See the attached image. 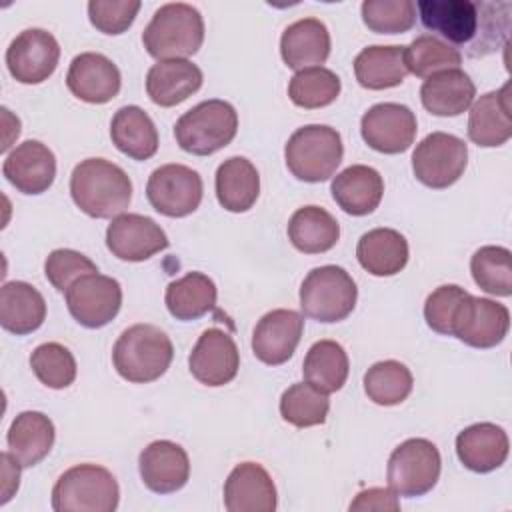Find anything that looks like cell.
Wrapping results in <instances>:
<instances>
[{
  "mask_svg": "<svg viewBox=\"0 0 512 512\" xmlns=\"http://www.w3.org/2000/svg\"><path fill=\"white\" fill-rule=\"evenodd\" d=\"M2 174L18 192L42 194L56 178L54 152L38 140H26L6 156Z\"/></svg>",
  "mask_w": 512,
  "mask_h": 512,
  "instance_id": "20",
  "label": "cell"
},
{
  "mask_svg": "<svg viewBox=\"0 0 512 512\" xmlns=\"http://www.w3.org/2000/svg\"><path fill=\"white\" fill-rule=\"evenodd\" d=\"M336 204L352 216H366L380 206L384 180L378 170L364 164H352L334 176L330 184Z\"/></svg>",
  "mask_w": 512,
  "mask_h": 512,
  "instance_id": "25",
  "label": "cell"
},
{
  "mask_svg": "<svg viewBox=\"0 0 512 512\" xmlns=\"http://www.w3.org/2000/svg\"><path fill=\"white\" fill-rule=\"evenodd\" d=\"M510 84H504L496 92L482 94L468 114V138L482 148H496L510 140Z\"/></svg>",
  "mask_w": 512,
  "mask_h": 512,
  "instance_id": "24",
  "label": "cell"
},
{
  "mask_svg": "<svg viewBox=\"0 0 512 512\" xmlns=\"http://www.w3.org/2000/svg\"><path fill=\"white\" fill-rule=\"evenodd\" d=\"M98 272V266L82 252L70 248L52 250L44 262L46 280L58 290L66 292L78 278Z\"/></svg>",
  "mask_w": 512,
  "mask_h": 512,
  "instance_id": "45",
  "label": "cell"
},
{
  "mask_svg": "<svg viewBox=\"0 0 512 512\" xmlns=\"http://www.w3.org/2000/svg\"><path fill=\"white\" fill-rule=\"evenodd\" d=\"M56 430L52 420L36 410L20 412L8 428V452L20 462L22 468L36 466L48 456L54 446Z\"/></svg>",
  "mask_w": 512,
  "mask_h": 512,
  "instance_id": "29",
  "label": "cell"
},
{
  "mask_svg": "<svg viewBox=\"0 0 512 512\" xmlns=\"http://www.w3.org/2000/svg\"><path fill=\"white\" fill-rule=\"evenodd\" d=\"M412 372L398 360H382L364 374L366 396L380 406H396L412 392Z\"/></svg>",
  "mask_w": 512,
  "mask_h": 512,
  "instance_id": "38",
  "label": "cell"
},
{
  "mask_svg": "<svg viewBox=\"0 0 512 512\" xmlns=\"http://www.w3.org/2000/svg\"><path fill=\"white\" fill-rule=\"evenodd\" d=\"M120 84L118 66L100 52H82L68 66L66 86L82 102L106 104L118 96Z\"/></svg>",
  "mask_w": 512,
  "mask_h": 512,
  "instance_id": "19",
  "label": "cell"
},
{
  "mask_svg": "<svg viewBox=\"0 0 512 512\" xmlns=\"http://www.w3.org/2000/svg\"><path fill=\"white\" fill-rule=\"evenodd\" d=\"M344 156L340 132L326 124L298 128L284 146L288 170L302 182H324L334 176Z\"/></svg>",
  "mask_w": 512,
  "mask_h": 512,
  "instance_id": "7",
  "label": "cell"
},
{
  "mask_svg": "<svg viewBox=\"0 0 512 512\" xmlns=\"http://www.w3.org/2000/svg\"><path fill=\"white\" fill-rule=\"evenodd\" d=\"M362 20L376 34H402L416 22V4L412 0H364Z\"/></svg>",
  "mask_w": 512,
  "mask_h": 512,
  "instance_id": "44",
  "label": "cell"
},
{
  "mask_svg": "<svg viewBox=\"0 0 512 512\" xmlns=\"http://www.w3.org/2000/svg\"><path fill=\"white\" fill-rule=\"evenodd\" d=\"M224 506L228 512H274L278 496L266 468L256 462L238 464L224 482Z\"/></svg>",
  "mask_w": 512,
  "mask_h": 512,
  "instance_id": "22",
  "label": "cell"
},
{
  "mask_svg": "<svg viewBox=\"0 0 512 512\" xmlns=\"http://www.w3.org/2000/svg\"><path fill=\"white\" fill-rule=\"evenodd\" d=\"M30 368L36 378L54 390L68 388L76 378V360L72 352L58 342H44L30 354Z\"/></svg>",
  "mask_w": 512,
  "mask_h": 512,
  "instance_id": "43",
  "label": "cell"
},
{
  "mask_svg": "<svg viewBox=\"0 0 512 512\" xmlns=\"http://www.w3.org/2000/svg\"><path fill=\"white\" fill-rule=\"evenodd\" d=\"M280 54L288 68L304 70L324 64L330 56V32L318 18H302L284 28Z\"/></svg>",
  "mask_w": 512,
  "mask_h": 512,
  "instance_id": "26",
  "label": "cell"
},
{
  "mask_svg": "<svg viewBox=\"0 0 512 512\" xmlns=\"http://www.w3.org/2000/svg\"><path fill=\"white\" fill-rule=\"evenodd\" d=\"M66 306L84 328H102L116 318L122 306L120 282L104 274H86L66 290Z\"/></svg>",
  "mask_w": 512,
  "mask_h": 512,
  "instance_id": "13",
  "label": "cell"
},
{
  "mask_svg": "<svg viewBox=\"0 0 512 512\" xmlns=\"http://www.w3.org/2000/svg\"><path fill=\"white\" fill-rule=\"evenodd\" d=\"M404 58L408 72L418 78H428L436 72L458 68L462 64L460 50L434 34L416 36L410 46H406Z\"/></svg>",
  "mask_w": 512,
  "mask_h": 512,
  "instance_id": "41",
  "label": "cell"
},
{
  "mask_svg": "<svg viewBox=\"0 0 512 512\" xmlns=\"http://www.w3.org/2000/svg\"><path fill=\"white\" fill-rule=\"evenodd\" d=\"M476 96V86L460 68L428 76L420 88L422 106L434 116H458L466 112Z\"/></svg>",
  "mask_w": 512,
  "mask_h": 512,
  "instance_id": "28",
  "label": "cell"
},
{
  "mask_svg": "<svg viewBox=\"0 0 512 512\" xmlns=\"http://www.w3.org/2000/svg\"><path fill=\"white\" fill-rule=\"evenodd\" d=\"M304 318L290 308H276L266 312L252 332L254 356L268 364L280 366L288 362L302 338Z\"/></svg>",
  "mask_w": 512,
  "mask_h": 512,
  "instance_id": "18",
  "label": "cell"
},
{
  "mask_svg": "<svg viewBox=\"0 0 512 512\" xmlns=\"http://www.w3.org/2000/svg\"><path fill=\"white\" fill-rule=\"evenodd\" d=\"M356 298V282L344 268L334 264L310 270L300 286V308L304 316L326 324L348 318L356 306Z\"/></svg>",
  "mask_w": 512,
  "mask_h": 512,
  "instance_id": "8",
  "label": "cell"
},
{
  "mask_svg": "<svg viewBox=\"0 0 512 512\" xmlns=\"http://www.w3.org/2000/svg\"><path fill=\"white\" fill-rule=\"evenodd\" d=\"M0 462H2V498H0V504H6L12 498V494L18 490L20 462L10 452H2Z\"/></svg>",
  "mask_w": 512,
  "mask_h": 512,
  "instance_id": "49",
  "label": "cell"
},
{
  "mask_svg": "<svg viewBox=\"0 0 512 512\" xmlns=\"http://www.w3.org/2000/svg\"><path fill=\"white\" fill-rule=\"evenodd\" d=\"M168 236L152 218L124 212L106 228V246L118 260L144 262L168 248Z\"/></svg>",
  "mask_w": 512,
  "mask_h": 512,
  "instance_id": "16",
  "label": "cell"
},
{
  "mask_svg": "<svg viewBox=\"0 0 512 512\" xmlns=\"http://www.w3.org/2000/svg\"><path fill=\"white\" fill-rule=\"evenodd\" d=\"M508 328L510 312L504 304L466 292L452 316L450 336L472 348H494L506 338Z\"/></svg>",
  "mask_w": 512,
  "mask_h": 512,
  "instance_id": "12",
  "label": "cell"
},
{
  "mask_svg": "<svg viewBox=\"0 0 512 512\" xmlns=\"http://www.w3.org/2000/svg\"><path fill=\"white\" fill-rule=\"evenodd\" d=\"M288 238L304 254H322L336 246L340 224L320 206H302L288 222Z\"/></svg>",
  "mask_w": 512,
  "mask_h": 512,
  "instance_id": "35",
  "label": "cell"
},
{
  "mask_svg": "<svg viewBox=\"0 0 512 512\" xmlns=\"http://www.w3.org/2000/svg\"><path fill=\"white\" fill-rule=\"evenodd\" d=\"M440 452L426 438H408L388 458L386 480L398 496L416 498L430 492L440 478Z\"/></svg>",
  "mask_w": 512,
  "mask_h": 512,
  "instance_id": "9",
  "label": "cell"
},
{
  "mask_svg": "<svg viewBox=\"0 0 512 512\" xmlns=\"http://www.w3.org/2000/svg\"><path fill=\"white\" fill-rule=\"evenodd\" d=\"M120 488L110 470L98 464L68 468L52 488L56 512H114Z\"/></svg>",
  "mask_w": 512,
  "mask_h": 512,
  "instance_id": "6",
  "label": "cell"
},
{
  "mask_svg": "<svg viewBox=\"0 0 512 512\" xmlns=\"http://www.w3.org/2000/svg\"><path fill=\"white\" fill-rule=\"evenodd\" d=\"M342 90V82L336 72L324 66H310L298 70L288 84V96L292 104L314 110L332 104Z\"/></svg>",
  "mask_w": 512,
  "mask_h": 512,
  "instance_id": "39",
  "label": "cell"
},
{
  "mask_svg": "<svg viewBox=\"0 0 512 512\" xmlns=\"http://www.w3.org/2000/svg\"><path fill=\"white\" fill-rule=\"evenodd\" d=\"M70 194L84 214L116 218L130 206L132 182L118 164L104 158H86L72 170Z\"/></svg>",
  "mask_w": 512,
  "mask_h": 512,
  "instance_id": "2",
  "label": "cell"
},
{
  "mask_svg": "<svg viewBox=\"0 0 512 512\" xmlns=\"http://www.w3.org/2000/svg\"><path fill=\"white\" fill-rule=\"evenodd\" d=\"M60 60L58 40L44 28L22 30L6 50V66L20 84L48 80Z\"/></svg>",
  "mask_w": 512,
  "mask_h": 512,
  "instance_id": "14",
  "label": "cell"
},
{
  "mask_svg": "<svg viewBox=\"0 0 512 512\" xmlns=\"http://www.w3.org/2000/svg\"><path fill=\"white\" fill-rule=\"evenodd\" d=\"M188 366L200 384L212 388L224 386L238 374L240 352L228 332L220 328H208L194 344L188 356Z\"/></svg>",
  "mask_w": 512,
  "mask_h": 512,
  "instance_id": "17",
  "label": "cell"
},
{
  "mask_svg": "<svg viewBox=\"0 0 512 512\" xmlns=\"http://www.w3.org/2000/svg\"><path fill=\"white\" fill-rule=\"evenodd\" d=\"M348 370V354L336 340L314 342L302 364L304 380L326 394L336 392L346 384Z\"/></svg>",
  "mask_w": 512,
  "mask_h": 512,
  "instance_id": "37",
  "label": "cell"
},
{
  "mask_svg": "<svg viewBox=\"0 0 512 512\" xmlns=\"http://www.w3.org/2000/svg\"><path fill=\"white\" fill-rule=\"evenodd\" d=\"M260 194V176L256 166L244 156L224 160L216 170V198L228 212H246Z\"/></svg>",
  "mask_w": 512,
  "mask_h": 512,
  "instance_id": "33",
  "label": "cell"
},
{
  "mask_svg": "<svg viewBox=\"0 0 512 512\" xmlns=\"http://www.w3.org/2000/svg\"><path fill=\"white\" fill-rule=\"evenodd\" d=\"M172 358V340L154 324H134L126 328L112 348L116 372L134 384L158 380L170 368Z\"/></svg>",
  "mask_w": 512,
  "mask_h": 512,
  "instance_id": "4",
  "label": "cell"
},
{
  "mask_svg": "<svg viewBox=\"0 0 512 512\" xmlns=\"http://www.w3.org/2000/svg\"><path fill=\"white\" fill-rule=\"evenodd\" d=\"M406 46H368L354 58V76L362 88L384 90L404 82Z\"/></svg>",
  "mask_w": 512,
  "mask_h": 512,
  "instance_id": "34",
  "label": "cell"
},
{
  "mask_svg": "<svg viewBox=\"0 0 512 512\" xmlns=\"http://www.w3.org/2000/svg\"><path fill=\"white\" fill-rule=\"evenodd\" d=\"M112 144L132 160H148L158 150V130L140 106H122L110 122Z\"/></svg>",
  "mask_w": 512,
  "mask_h": 512,
  "instance_id": "32",
  "label": "cell"
},
{
  "mask_svg": "<svg viewBox=\"0 0 512 512\" xmlns=\"http://www.w3.org/2000/svg\"><path fill=\"white\" fill-rule=\"evenodd\" d=\"M330 410V398L308 382H296L288 386L280 398L282 418L296 428L318 426L326 420Z\"/></svg>",
  "mask_w": 512,
  "mask_h": 512,
  "instance_id": "40",
  "label": "cell"
},
{
  "mask_svg": "<svg viewBox=\"0 0 512 512\" xmlns=\"http://www.w3.org/2000/svg\"><path fill=\"white\" fill-rule=\"evenodd\" d=\"M356 258L372 276H394L408 264V242L394 228H374L360 236Z\"/></svg>",
  "mask_w": 512,
  "mask_h": 512,
  "instance_id": "31",
  "label": "cell"
},
{
  "mask_svg": "<svg viewBox=\"0 0 512 512\" xmlns=\"http://www.w3.org/2000/svg\"><path fill=\"white\" fill-rule=\"evenodd\" d=\"M508 2L470 0H420L416 10L422 26L436 32L454 48H466L468 56H486L506 44L510 30Z\"/></svg>",
  "mask_w": 512,
  "mask_h": 512,
  "instance_id": "1",
  "label": "cell"
},
{
  "mask_svg": "<svg viewBox=\"0 0 512 512\" xmlns=\"http://www.w3.org/2000/svg\"><path fill=\"white\" fill-rule=\"evenodd\" d=\"M216 284L202 272H188L166 286L164 302L168 312L182 322L196 320L216 306Z\"/></svg>",
  "mask_w": 512,
  "mask_h": 512,
  "instance_id": "36",
  "label": "cell"
},
{
  "mask_svg": "<svg viewBox=\"0 0 512 512\" xmlns=\"http://www.w3.org/2000/svg\"><path fill=\"white\" fill-rule=\"evenodd\" d=\"M202 70L190 60H160L146 74V92L162 108L176 106L200 90Z\"/></svg>",
  "mask_w": 512,
  "mask_h": 512,
  "instance_id": "27",
  "label": "cell"
},
{
  "mask_svg": "<svg viewBox=\"0 0 512 512\" xmlns=\"http://www.w3.org/2000/svg\"><path fill=\"white\" fill-rule=\"evenodd\" d=\"M398 494L390 488H368L362 490L352 502L350 510H376V512H396L400 510V502L396 498Z\"/></svg>",
  "mask_w": 512,
  "mask_h": 512,
  "instance_id": "48",
  "label": "cell"
},
{
  "mask_svg": "<svg viewBox=\"0 0 512 512\" xmlns=\"http://www.w3.org/2000/svg\"><path fill=\"white\" fill-rule=\"evenodd\" d=\"M46 318L44 296L28 282H6L0 290V324L16 336L30 334Z\"/></svg>",
  "mask_w": 512,
  "mask_h": 512,
  "instance_id": "30",
  "label": "cell"
},
{
  "mask_svg": "<svg viewBox=\"0 0 512 512\" xmlns=\"http://www.w3.org/2000/svg\"><path fill=\"white\" fill-rule=\"evenodd\" d=\"M204 42L202 14L186 2H168L160 6L142 32L146 52L160 60H186L194 56Z\"/></svg>",
  "mask_w": 512,
  "mask_h": 512,
  "instance_id": "3",
  "label": "cell"
},
{
  "mask_svg": "<svg viewBox=\"0 0 512 512\" xmlns=\"http://www.w3.org/2000/svg\"><path fill=\"white\" fill-rule=\"evenodd\" d=\"M510 442L504 428L492 422H478L456 436V454L464 468L486 474L500 468L508 458Z\"/></svg>",
  "mask_w": 512,
  "mask_h": 512,
  "instance_id": "23",
  "label": "cell"
},
{
  "mask_svg": "<svg viewBox=\"0 0 512 512\" xmlns=\"http://www.w3.org/2000/svg\"><path fill=\"white\" fill-rule=\"evenodd\" d=\"M138 468L144 486L156 494L180 490L190 476L186 450L170 440L150 442L138 456Z\"/></svg>",
  "mask_w": 512,
  "mask_h": 512,
  "instance_id": "21",
  "label": "cell"
},
{
  "mask_svg": "<svg viewBox=\"0 0 512 512\" xmlns=\"http://www.w3.org/2000/svg\"><path fill=\"white\" fill-rule=\"evenodd\" d=\"M474 282L488 294H512V254L504 246H482L470 258Z\"/></svg>",
  "mask_w": 512,
  "mask_h": 512,
  "instance_id": "42",
  "label": "cell"
},
{
  "mask_svg": "<svg viewBox=\"0 0 512 512\" xmlns=\"http://www.w3.org/2000/svg\"><path fill=\"white\" fill-rule=\"evenodd\" d=\"M414 112L398 102H380L368 108L360 120L364 142L382 154L406 152L416 138Z\"/></svg>",
  "mask_w": 512,
  "mask_h": 512,
  "instance_id": "15",
  "label": "cell"
},
{
  "mask_svg": "<svg viewBox=\"0 0 512 512\" xmlns=\"http://www.w3.org/2000/svg\"><path fill=\"white\" fill-rule=\"evenodd\" d=\"M466 296V290L458 284H444L438 286L434 292L428 294L424 302V318L426 324L444 336H450V324L452 316L460 304V300Z\"/></svg>",
  "mask_w": 512,
  "mask_h": 512,
  "instance_id": "47",
  "label": "cell"
},
{
  "mask_svg": "<svg viewBox=\"0 0 512 512\" xmlns=\"http://www.w3.org/2000/svg\"><path fill=\"white\" fill-rule=\"evenodd\" d=\"M202 194L204 184L200 174L184 164H164L156 168L146 182L150 206L168 218L192 214L200 206Z\"/></svg>",
  "mask_w": 512,
  "mask_h": 512,
  "instance_id": "11",
  "label": "cell"
},
{
  "mask_svg": "<svg viewBox=\"0 0 512 512\" xmlns=\"http://www.w3.org/2000/svg\"><path fill=\"white\" fill-rule=\"evenodd\" d=\"M238 130V114L226 100H204L174 124L178 146L194 156H210L228 146Z\"/></svg>",
  "mask_w": 512,
  "mask_h": 512,
  "instance_id": "5",
  "label": "cell"
},
{
  "mask_svg": "<svg viewBox=\"0 0 512 512\" xmlns=\"http://www.w3.org/2000/svg\"><path fill=\"white\" fill-rule=\"evenodd\" d=\"M468 164V146L448 132L428 134L412 152V172L428 188L442 190L460 180Z\"/></svg>",
  "mask_w": 512,
  "mask_h": 512,
  "instance_id": "10",
  "label": "cell"
},
{
  "mask_svg": "<svg viewBox=\"0 0 512 512\" xmlns=\"http://www.w3.org/2000/svg\"><path fill=\"white\" fill-rule=\"evenodd\" d=\"M140 6L138 0H90L88 18L102 34L116 36L132 26Z\"/></svg>",
  "mask_w": 512,
  "mask_h": 512,
  "instance_id": "46",
  "label": "cell"
}]
</instances>
